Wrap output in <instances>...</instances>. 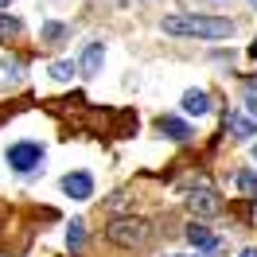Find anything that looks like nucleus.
<instances>
[{
	"mask_svg": "<svg viewBox=\"0 0 257 257\" xmlns=\"http://www.w3.org/2000/svg\"><path fill=\"white\" fill-rule=\"evenodd\" d=\"M164 35H179V39H230L234 35V20L222 16H168L160 20Z\"/></svg>",
	"mask_w": 257,
	"mask_h": 257,
	"instance_id": "nucleus-1",
	"label": "nucleus"
},
{
	"mask_svg": "<svg viewBox=\"0 0 257 257\" xmlns=\"http://www.w3.org/2000/svg\"><path fill=\"white\" fill-rule=\"evenodd\" d=\"M105 234H109L113 245H128V249H137V245H145V241H148L152 226H148L145 218H113Z\"/></svg>",
	"mask_w": 257,
	"mask_h": 257,
	"instance_id": "nucleus-2",
	"label": "nucleus"
},
{
	"mask_svg": "<svg viewBox=\"0 0 257 257\" xmlns=\"http://www.w3.org/2000/svg\"><path fill=\"white\" fill-rule=\"evenodd\" d=\"M4 160H8V168H12V172L32 176V172H39V168H43V145H35V141H16V145L4 152Z\"/></svg>",
	"mask_w": 257,
	"mask_h": 257,
	"instance_id": "nucleus-3",
	"label": "nucleus"
},
{
	"mask_svg": "<svg viewBox=\"0 0 257 257\" xmlns=\"http://www.w3.org/2000/svg\"><path fill=\"white\" fill-rule=\"evenodd\" d=\"M187 241H191V249H199V253H214V249H222V238H218L214 230H207L203 222L187 226Z\"/></svg>",
	"mask_w": 257,
	"mask_h": 257,
	"instance_id": "nucleus-4",
	"label": "nucleus"
},
{
	"mask_svg": "<svg viewBox=\"0 0 257 257\" xmlns=\"http://www.w3.org/2000/svg\"><path fill=\"white\" fill-rule=\"evenodd\" d=\"M187 203H191V210H199V214H214V210H222V195L203 183V187H195V191L187 195Z\"/></svg>",
	"mask_w": 257,
	"mask_h": 257,
	"instance_id": "nucleus-5",
	"label": "nucleus"
},
{
	"mask_svg": "<svg viewBox=\"0 0 257 257\" xmlns=\"http://www.w3.org/2000/svg\"><path fill=\"white\" fill-rule=\"evenodd\" d=\"M59 187H63L70 199H78V203H82V199H90V195H94V179H90V172H70V176H63Z\"/></svg>",
	"mask_w": 257,
	"mask_h": 257,
	"instance_id": "nucleus-6",
	"label": "nucleus"
},
{
	"mask_svg": "<svg viewBox=\"0 0 257 257\" xmlns=\"http://www.w3.org/2000/svg\"><path fill=\"white\" fill-rule=\"evenodd\" d=\"M156 128H160L168 141H176V145H187V141L195 137V128L187 125V121H179V117H160V121H156Z\"/></svg>",
	"mask_w": 257,
	"mask_h": 257,
	"instance_id": "nucleus-7",
	"label": "nucleus"
},
{
	"mask_svg": "<svg viewBox=\"0 0 257 257\" xmlns=\"http://www.w3.org/2000/svg\"><path fill=\"white\" fill-rule=\"evenodd\" d=\"M183 113H191V117H207L210 113V97L203 90H187L183 94Z\"/></svg>",
	"mask_w": 257,
	"mask_h": 257,
	"instance_id": "nucleus-8",
	"label": "nucleus"
},
{
	"mask_svg": "<svg viewBox=\"0 0 257 257\" xmlns=\"http://www.w3.org/2000/svg\"><path fill=\"white\" fill-rule=\"evenodd\" d=\"M101 59H105V47H101V43H90V47L82 51V59H78V70L82 74H97Z\"/></svg>",
	"mask_w": 257,
	"mask_h": 257,
	"instance_id": "nucleus-9",
	"label": "nucleus"
},
{
	"mask_svg": "<svg viewBox=\"0 0 257 257\" xmlns=\"http://www.w3.org/2000/svg\"><path fill=\"white\" fill-rule=\"evenodd\" d=\"M82 241H86V218H70V222H66V249L78 253Z\"/></svg>",
	"mask_w": 257,
	"mask_h": 257,
	"instance_id": "nucleus-10",
	"label": "nucleus"
},
{
	"mask_svg": "<svg viewBox=\"0 0 257 257\" xmlns=\"http://www.w3.org/2000/svg\"><path fill=\"white\" fill-rule=\"evenodd\" d=\"M226 125H230V133L241 137V141L257 133V121H253V117H241V113H230V117H226Z\"/></svg>",
	"mask_w": 257,
	"mask_h": 257,
	"instance_id": "nucleus-11",
	"label": "nucleus"
},
{
	"mask_svg": "<svg viewBox=\"0 0 257 257\" xmlns=\"http://www.w3.org/2000/svg\"><path fill=\"white\" fill-rule=\"evenodd\" d=\"M74 70H78V63H70V59H55V63L47 66V74L55 82H70V78H74Z\"/></svg>",
	"mask_w": 257,
	"mask_h": 257,
	"instance_id": "nucleus-12",
	"label": "nucleus"
},
{
	"mask_svg": "<svg viewBox=\"0 0 257 257\" xmlns=\"http://www.w3.org/2000/svg\"><path fill=\"white\" fill-rule=\"evenodd\" d=\"M238 191L249 195V199H257V172L253 168H241L238 172Z\"/></svg>",
	"mask_w": 257,
	"mask_h": 257,
	"instance_id": "nucleus-13",
	"label": "nucleus"
},
{
	"mask_svg": "<svg viewBox=\"0 0 257 257\" xmlns=\"http://www.w3.org/2000/svg\"><path fill=\"white\" fill-rule=\"evenodd\" d=\"M20 32H24V24H20V20H12V16H4V12H0V39H16Z\"/></svg>",
	"mask_w": 257,
	"mask_h": 257,
	"instance_id": "nucleus-14",
	"label": "nucleus"
},
{
	"mask_svg": "<svg viewBox=\"0 0 257 257\" xmlns=\"http://www.w3.org/2000/svg\"><path fill=\"white\" fill-rule=\"evenodd\" d=\"M63 39H66V24H55V20L43 24V43H63Z\"/></svg>",
	"mask_w": 257,
	"mask_h": 257,
	"instance_id": "nucleus-15",
	"label": "nucleus"
},
{
	"mask_svg": "<svg viewBox=\"0 0 257 257\" xmlns=\"http://www.w3.org/2000/svg\"><path fill=\"white\" fill-rule=\"evenodd\" d=\"M245 109L257 117V82H249V86H245Z\"/></svg>",
	"mask_w": 257,
	"mask_h": 257,
	"instance_id": "nucleus-16",
	"label": "nucleus"
},
{
	"mask_svg": "<svg viewBox=\"0 0 257 257\" xmlns=\"http://www.w3.org/2000/svg\"><path fill=\"white\" fill-rule=\"evenodd\" d=\"M238 257H257V245H245V249H238Z\"/></svg>",
	"mask_w": 257,
	"mask_h": 257,
	"instance_id": "nucleus-17",
	"label": "nucleus"
},
{
	"mask_svg": "<svg viewBox=\"0 0 257 257\" xmlns=\"http://www.w3.org/2000/svg\"><path fill=\"white\" fill-rule=\"evenodd\" d=\"M8 4H12V0H0V12H4V8H8Z\"/></svg>",
	"mask_w": 257,
	"mask_h": 257,
	"instance_id": "nucleus-18",
	"label": "nucleus"
},
{
	"mask_svg": "<svg viewBox=\"0 0 257 257\" xmlns=\"http://www.w3.org/2000/svg\"><path fill=\"white\" fill-rule=\"evenodd\" d=\"M249 55H257V39H253V47H249Z\"/></svg>",
	"mask_w": 257,
	"mask_h": 257,
	"instance_id": "nucleus-19",
	"label": "nucleus"
},
{
	"mask_svg": "<svg viewBox=\"0 0 257 257\" xmlns=\"http://www.w3.org/2000/svg\"><path fill=\"white\" fill-rule=\"evenodd\" d=\"M253 160H257V145H253Z\"/></svg>",
	"mask_w": 257,
	"mask_h": 257,
	"instance_id": "nucleus-20",
	"label": "nucleus"
},
{
	"mask_svg": "<svg viewBox=\"0 0 257 257\" xmlns=\"http://www.w3.org/2000/svg\"><path fill=\"white\" fill-rule=\"evenodd\" d=\"M249 4H257V0H249Z\"/></svg>",
	"mask_w": 257,
	"mask_h": 257,
	"instance_id": "nucleus-21",
	"label": "nucleus"
}]
</instances>
